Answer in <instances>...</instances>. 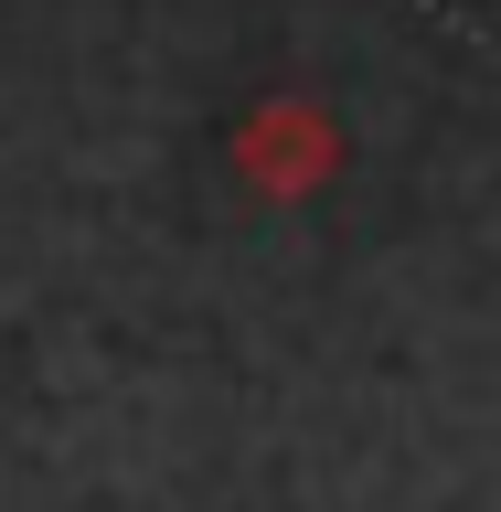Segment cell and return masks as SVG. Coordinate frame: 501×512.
<instances>
[{
	"instance_id": "6da1fadb",
	"label": "cell",
	"mask_w": 501,
	"mask_h": 512,
	"mask_svg": "<svg viewBox=\"0 0 501 512\" xmlns=\"http://www.w3.org/2000/svg\"><path fill=\"white\" fill-rule=\"evenodd\" d=\"M235 171H246L256 192L299 203V192H320L342 171V128L320 118L310 96H267V107H246V128H235Z\"/></svg>"
}]
</instances>
